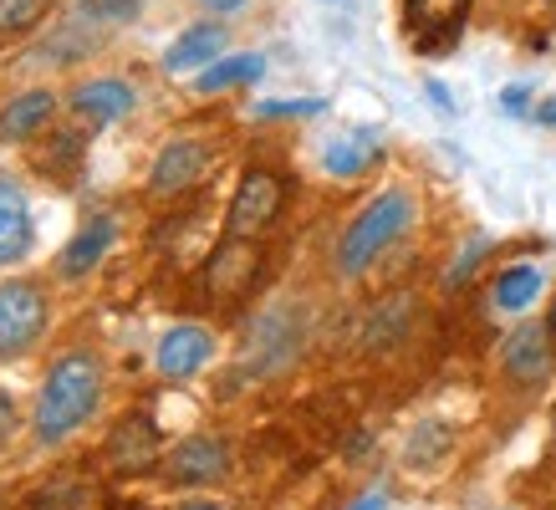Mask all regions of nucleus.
Segmentation results:
<instances>
[{"mask_svg": "<svg viewBox=\"0 0 556 510\" xmlns=\"http://www.w3.org/2000/svg\"><path fill=\"white\" fill-rule=\"evenodd\" d=\"M102 398V368L92 353H62L51 362L47 388L36 398V439L41 444H62L67 434L92 419V408Z\"/></svg>", "mask_w": 556, "mask_h": 510, "instance_id": "nucleus-1", "label": "nucleus"}, {"mask_svg": "<svg viewBox=\"0 0 556 510\" xmlns=\"http://www.w3.org/2000/svg\"><path fill=\"white\" fill-rule=\"evenodd\" d=\"M414 225V194L408 189H383L378 200L357 215L338 240V271L342 276H363L378 260V255L393 245Z\"/></svg>", "mask_w": 556, "mask_h": 510, "instance_id": "nucleus-2", "label": "nucleus"}, {"mask_svg": "<svg viewBox=\"0 0 556 510\" xmlns=\"http://www.w3.org/2000/svg\"><path fill=\"white\" fill-rule=\"evenodd\" d=\"M470 5L475 0H404V31H408V47L424 51V56H439L450 51L470 21Z\"/></svg>", "mask_w": 556, "mask_h": 510, "instance_id": "nucleus-3", "label": "nucleus"}, {"mask_svg": "<svg viewBox=\"0 0 556 510\" xmlns=\"http://www.w3.org/2000/svg\"><path fill=\"white\" fill-rule=\"evenodd\" d=\"M281 204H287V184H281L270 169H251L245 179H240L236 200H230L225 235L230 240H255L276 215H281Z\"/></svg>", "mask_w": 556, "mask_h": 510, "instance_id": "nucleus-4", "label": "nucleus"}, {"mask_svg": "<svg viewBox=\"0 0 556 510\" xmlns=\"http://www.w3.org/2000/svg\"><path fill=\"white\" fill-rule=\"evenodd\" d=\"M47 332V291L31 281H5L0 286V357L26 353Z\"/></svg>", "mask_w": 556, "mask_h": 510, "instance_id": "nucleus-5", "label": "nucleus"}, {"mask_svg": "<svg viewBox=\"0 0 556 510\" xmlns=\"http://www.w3.org/2000/svg\"><path fill=\"white\" fill-rule=\"evenodd\" d=\"M204 169H210V143H204V138H174V143H164L159 158H153L149 194L153 200H174V194H185V189L200 184Z\"/></svg>", "mask_w": 556, "mask_h": 510, "instance_id": "nucleus-6", "label": "nucleus"}, {"mask_svg": "<svg viewBox=\"0 0 556 510\" xmlns=\"http://www.w3.org/2000/svg\"><path fill=\"white\" fill-rule=\"evenodd\" d=\"M255 271H261V255H255L251 240H230L210 255V266H204V291L215 296V302H240L245 291H251Z\"/></svg>", "mask_w": 556, "mask_h": 510, "instance_id": "nucleus-7", "label": "nucleus"}, {"mask_svg": "<svg viewBox=\"0 0 556 510\" xmlns=\"http://www.w3.org/2000/svg\"><path fill=\"white\" fill-rule=\"evenodd\" d=\"M164 470H169V485H210L230 470V444L215 439V434H194V439L174 444Z\"/></svg>", "mask_w": 556, "mask_h": 510, "instance_id": "nucleus-8", "label": "nucleus"}, {"mask_svg": "<svg viewBox=\"0 0 556 510\" xmlns=\"http://www.w3.org/2000/svg\"><path fill=\"white\" fill-rule=\"evenodd\" d=\"M552 327L541 322H526L516 327L506 337V347H501V362H506V373L516 378V383H541V378L552 373Z\"/></svg>", "mask_w": 556, "mask_h": 510, "instance_id": "nucleus-9", "label": "nucleus"}, {"mask_svg": "<svg viewBox=\"0 0 556 510\" xmlns=\"http://www.w3.org/2000/svg\"><path fill=\"white\" fill-rule=\"evenodd\" d=\"M138 92L118 77H98V82H83L72 87V113L87 123V128H102V123H118L134 113Z\"/></svg>", "mask_w": 556, "mask_h": 510, "instance_id": "nucleus-10", "label": "nucleus"}, {"mask_svg": "<svg viewBox=\"0 0 556 510\" xmlns=\"http://www.w3.org/2000/svg\"><path fill=\"white\" fill-rule=\"evenodd\" d=\"M378 158H383V143H378V133H368V128H342V133H332L321 143V169L332 174V179H357V174H368Z\"/></svg>", "mask_w": 556, "mask_h": 510, "instance_id": "nucleus-11", "label": "nucleus"}, {"mask_svg": "<svg viewBox=\"0 0 556 510\" xmlns=\"http://www.w3.org/2000/svg\"><path fill=\"white\" fill-rule=\"evenodd\" d=\"M215 357V337L204 327H174L159 342V373L164 378H194Z\"/></svg>", "mask_w": 556, "mask_h": 510, "instance_id": "nucleus-12", "label": "nucleus"}, {"mask_svg": "<svg viewBox=\"0 0 556 510\" xmlns=\"http://www.w3.org/2000/svg\"><path fill=\"white\" fill-rule=\"evenodd\" d=\"M108 455H113V464H118V470H128V475H143V470H153V459H159V429H153V419H143V413H128V419L113 429Z\"/></svg>", "mask_w": 556, "mask_h": 510, "instance_id": "nucleus-13", "label": "nucleus"}, {"mask_svg": "<svg viewBox=\"0 0 556 510\" xmlns=\"http://www.w3.org/2000/svg\"><path fill=\"white\" fill-rule=\"evenodd\" d=\"M31 251V204L16 179H0V266Z\"/></svg>", "mask_w": 556, "mask_h": 510, "instance_id": "nucleus-14", "label": "nucleus"}, {"mask_svg": "<svg viewBox=\"0 0 556 510\" xmlns=\"http://www.w3.org/2000/svg\"><path fill=\"white\" fill-rule=\"evenodd\" d=\"M113 235H118V220L113 215H92V220L72 235V245L62 251V260H56V271L67 276V281H77V276L98 271V260L108 255V245H113Z\"/></svg>", "mask_w": 556, "mask_h": 510, "instance_id": "nucleus-15", "label": "nucleus"}, {"mask_svg": "<svg viewBox=\"0 0 556 510\" xmlns=\"http://www.w3.org/2000/svg\"><path fill=\"white\" fill-rule=\"evenodd\" d=\"M219 51H225V26L200 21V26L179 31V41L164 51V72H204L210 62H219Z\"/></svg>", "mask_w": 556, "mask_h": 510, "instance_id": "nucleus-16", "label": "nucleus"}, {"mask_svg": "<svg viewBox=\"0 0 556 510\" xmlns=\"http://www.w3.org/2000/svg\"><path fill=\"white\" fill-rule=\"evenodd\" d=\"M51 118H56V98L47 87H31V92H21V98H11L0 107V138H11V143L31 138L41 128H51Z\"/></svg>", "mask_w": 556, "mask_h": 510, "instance_id": "nucleus-17", "label": "nucleus"}, {"mask_svg": "<svg viewBox=\"0 0 556 510\" xmlns=\"http://www.w3.org/2000/svg\"><path fill=\"white\" fill-rule=\"evenodd\" d=\"M266 72V56L261 51H240V56H219V62H210V67L194 77V92H204V98H215V92H230V87H245L255 82Z\"/></svg>", "mask_w": 556, "mask_h": 510, "instance_id": "nucleus-18", "label": "nucleus"}, {"mask_svg": "<svg viewBox=\"0 0 556 510\" xmlns=\"http://www.w3.org/2000/svg\"><path fill=\"white\" fill-rule=\"evenodd\" d=\"M541 296V271L536 266H506L495 276V306L501 311H526Z\"/></svg>", "mask_w": 556, "mask_h": 510, "instance_id": "nucleus-19", "label": "nucleus"}, {"mask_svg": "<svg viewBox=\"0 0 556 510\" xmlns=\"http://www.w3.org/2000/svg\"><path fill=\"white\" fill-rule=\"evenodd\" d=\"M56 0H0V41H21L51 16Z\"/></svg>", "mask_w": 556, "mask_h": 510, "instance_id": "nucleus-20", "label": "nucleus"}, {"mask_svg": "<svg viewBox=\"0 0 556 510\" xmlns=\"http://www.w3.org/2000/svg\"><path fill=\"white\" fill-rule=\"evenodd\" d=\"M77 164H83V133H56L51 149L41 153V169H51L56 179H72Z\"/></svg>", "mask_w": 556, "mask_h": 510, "instance_id": "nucleus-21", "label": "nucleus"}, {"mask_svg": "<svg viewBox=\"0 0 556 510\" xmlns=\"http://www.w3.org/2000/svg\"><path fill=\"white\" fill-rule=\"evenodd\" d=\"M444 449H450V429H444V424H424L419 434L408 439V464H434Z\"/></svg>", "mask_w": 556, "mask_h": 510, "instance_id": "nucleus-22", "label": "nucleus"}, {"mask_svg": "<svg viewBox=\"0 0 556 510\" xmlns=\"http://www.w3.org/2000/svg\"><path fill=\"white\" fill-rule=\"evenodd\" d=\"M261 118H312V113H327V102L321 98H276V102H261L255 107Z\"/></svg>", "mask_w": 556, "mask_h": 510, "instance_id": "nucleus-23", "label": "nucleus"}, {"mask_svg": "<svg viewBox=\"0 0 556 510\" xmlns=\"http://www.w3.org/2000/svg\"><path fill=\"white\" fill-rule=\"evenodd\" d=\"M485 251H490V240H485V235H470V245H465V251H459V260L450 266V286H465V281H470V271L480 266V255H485Z\"/></svg>", "mask_w": 556, "mask_h": 510, "instance_id": "nucleus-24", "label": "nucleus"}, {"mask_svg": "<svg viewBox=\"0 0 556 510\" xmlns=\"http://www.w3.org/2000/svg\"><path fill=\"white\" fill-rule=\"evenodd\" d=\"M87 11H92V16H108V21H118V16H128V11H134L138 0H83Z\"/></svg>", "mask_w": 556, "mask_h": 510, "instance_id": "nucleus-25", "label": "nucleus"}, {"mask_svg": "<svg viewBox=\"0 0 556 510\" xmlns=\"http://www.w3.org/2000/svg\"><path fill=\"white\" fill-rule=\"evenodd\" d=\"M501 107H506V113H526V107H531V87H526V82H510L506 92H501Z\"/></svg>", "mask_w": 556, "mask_h": 510, "instance_id": "nucleus-26", "label": "nucleus"}, {"mask_svg": "<svg viewBox=\"0 0 556 510\" xmlns=\"http://www.w3.org/2000/svg\"><path fill=\"white\" fill-rule=\"evenodd\" d=\"M11 434H16V404H11V393H0V449L11 444Z\"/></svg>", "mask_w": 556, "mask_h": 510, "instance_id": "nucleus-27", "label": "nucleus"}, {"mask_svg": "<svg viewBox=\"0 0 556 510\" xmlns=\"http://www.w3.org/2000/svg\"><path fill=\"white\" fill-rule=\"evenodd\" d=\"M531 118L546 123V128H556V92H552V98H541L536 107H531Z\"/></svg>", "mask_w": 556, "mask_h": 510, "instance_id": "nucleus-28", "label": "nucleus"}, {"mask_svg": "<svg viewBox=\"0 0 556 510\" xmlns=\"http://www.w3.org/2000/svg\"><path fill=\"white\" fill-rule=\"evenodd\" d=\"M204 11H215V16H230V11H240L245 0H200Z\"/></svg>", "mask_w": 556, "mask_h": 510, "instance_id": "nucleus-29", "label": "nucleus"}, {"mask_svg": "<svg viewBox=\"0 0 556 510\" xmlns=\"http://www.w3.org/2000/svg\"><path fill=\"white\" fill-rule=\"evenodd\" d=\"M429 98H434L439 107H444V113H455V98H450V92H444V87H439V82H429Z\"/></svg>", "mask_w": 556, "mask_h": 510, "instance_id": "nucleus-30", "label": "nucleus"}, {"mask_svg": "<svg viewBox=\"0 0 556 510\" xmlns=\"http://www.w3.org/2000/svg\"><path fill=\"white\" fill-rule=\"evenodd\" d=\"M348 510H388V500H383V495H363V500H357V506H348Z\"/></svg>", "mask_w": 556, "mask_h": 510, "instance_id": "nucleus-31", "label": "nucleus"}, {"mask_svg": "<svg viewBox=\"0 0 556 510\" xmlns=\"http://www.w3.org/2000/svg\"><path fill=\"white\" fill-rule=\"evenodd\" d=\"M185 510H219V506H204V500H200V506H185Z\"/></svg>", "mask_w": 556, "mask_h": 510, "instance_id": "nucleus-32", "label": "nucleus"}, {"mask_svg": "<svg viewBox=\"0 0 556 510\" xmlns=\"http://www.w3.org/2000/svg\"><path fill=\"white\" fill-rule=\"evenodd\" d=\"M552 332H556V302H552Z\"/></svg>", "mask_w": 556, "mask_h": 510, "instance_id": "nucleus-33", "label": "nucleus"}, {"mask_svg": "<svg viewBox=\"0 0 556 510\" xmlns=\"http://www.w3.org/2000/svg\"><path fill=\"white\" fill-rule=\"evenodd\" d=\"M552 5H556V0H552Z\"/></svg>", "mask_w": 556, "mask_h": 510, "instance_id": "nucleus-34", "label": "nucleus"}]
</instances>
